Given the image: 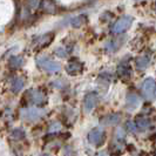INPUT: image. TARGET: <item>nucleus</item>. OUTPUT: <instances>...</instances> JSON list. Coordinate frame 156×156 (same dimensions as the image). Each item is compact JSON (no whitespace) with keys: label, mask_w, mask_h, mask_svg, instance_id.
<instances>
[{"label":"nucleus","mask_w":156,"mask_h":156,"mask_svg":"<svg viewBox=\"0 0 156 156\" xmlns=\"http://www.w3.org/2000/svg\"><path fill=\"white\" fill-rule=\"evenodd\" d=\"M87 20L88 19H87L86 14H80V16H76L70 20V26L74 28H80L81 26H83L87 23Z\"/></svg>","instance_id":"17"},{"label":"nucleus","mask_w":156,"mask_h":156,"mask_svg":"<svg viewBox=\"0 0 156 156\" xmlns=\"http://www.w3.org/2000/svg\"><path fill=\"white\" fill-rule=\"evenodd\" d=\"M154 8H155V11H156V1H155V4H154Z\"/></svg>","instance_id":"26"},{"label":"nucleus","mask_w":156,"mask_h":156,"mask_svg":"<svg viewBox=\"0 0 156 156\" xmlns=\"http://www.w3.org/2000/svg\"><path fill=\"white\" fill-rule=\"evenodd\" d=\"M121 44H122V42H119L117 40H110V41H108V42L106 44V49H107L108 52H115L117 48L121 46Z\"/></svg>","instance_id":"19"},{"label":"nucleus","mask_w":156,"mask_h":156,"mask_svg":"<svg viewBox=\"0 0 156 156\" xmlns=\"http://www.w3.org/2000/svg\"><path fill=\"white\" fill-rule=\"evenodd\" d=\"M120 121H121L120 114H108V115L103 116V119H101L100 123L102 126H115Z\"/></svg>","instance_id":"13"},{"label":"nucleus","mask_w":156,"mask_h":156,"mask_svg":"<svg viewBox=\"0 0 156 156\" xmlns=\"http://www.w3.org/2000/svg\"><path fill=\"white\" fill-rule=\"evenodd\" d=\"M132 74H133V70H132V67L129 65V61L127 60H123L119 63L117 66V75L122 80H129L132 78Z\"/></svg>","instance_id":"9"},{"label":"nucleus","mask_w":156,"mask_h":156,"mask_svg":"<svg viewBox=\"0 0 156 156\" xmlns=\"http://www.w3.org/2000/svg\"><path fill=\"white\" fill-rule=\"evenodd\" d=\"M54 33L53 32H48V33H45V34H41V35H38L33 39V42H32V46L34 49H42V48H46L48 47L54 40Z\"/></svg>","instance_id":"2"},{"label":"nucleus","mask_w":156,"mask_h":156,"mask_svg":"<svg viewBox=\"0 0 156 156\" xmlns=\"http://www.w3.org/2000/svg\"><path fill=\"white\" fill-rule=\"evenodd\" d=\"M141 92L147 100H153L156 95V81L154 79H146L141 85Z\"/></svg>","instance_id":"4"},{"label":"nucleus","mask_w":156,"mask_h":156,"mask_svg":"<svg viewBox=\"0 0 156 156\" xmlns=\"http://www.w3.org/2000/svg\"><path fill=\"white\" fill-rule=\"evenodd\" d=\"M140 103V98L134 93L127 94V99H126V106L127 108H129L130 110L135 109Z\"/></svg>","instance_id":"15"},{"label":"nucleus","mask_w":156,"mask_h":156,"mask_svg":"<svg viewBox=\"0 0 156 156\" xmlns=\"http://www.w3.org/2000/svg\"><path fill=\"white\" fill-rule=\"evenodd\" d=\"M135 125L141 130H147L153 127V120L150 119L148 114H143L141 113L140 115H137L135 119Z\"/></svg>","instance_id":"8"},{"label":"nucleus","mask_w":156,"mask_h":156,"mask_svg":"<svg viewBox=\"0 0 156 156\" xmlns=\"http://www.w3.org/2000/svg\"><path fill=\"white\" fill-rule=\"evenodd\" d=\"M125 139L126 133L122 128H119L115 133V137H114V142H113V147L112 149L116 150V151H121V149L125 146Z\"/></svg>","instance_id":"11"},{"label":"nucleus","mask_w":156,"mask_h":156,"mask_svg":"<svg viewBox=\"0 0 156 156\" xmlns=\"http://www.w3.org/2000/svg\"><path fill=\"white\" fill-rule=\"evenodd\" d=\"M150 63H151V58L147 54L139 56L136 59V67H137V69H141V70L146 69L147 67L150 66Z\"/></svg>","instance_id":"16"},{"label":"nucleus","mask_w":156,"mask_h":156,"mask_svg":"<svg viewBox=\"0 0 156 156\" xmlns=\"http://www.w3.org/2000/svg\"><path fill=\"white\" fill-rule=\"evenodd\" d=\"M25 96L28 100V102L34 106H44L47 101L46 95L39 89H28L25 93Z\"/></svg>","instance_id":"3"},{"label":"nucleus","mask_w":156,"mask_h":156,"mask_svg":"<svg viewBox=\"0 0 156 156\" xmlns=\"http://www.w3.org/2000/svg\"><path fill=\"white\" fill-rule=\"evenodd\" d=\"M23 62V56H20V55H13V56L9 59L8 65H9V67H11L12 69H16V68L21 67Z\"/></svg>","instance_id":"18"},{"label":"nucleus","mask_w":156,"mask_h":156,"mask_svg":"<svg viewBox=\"0 0 156 156\" xmlns=\"http://www.w3.org/2000/svg\"><path fill=\"white\" fill-rule=\"evenodd\" d=\"M26 6L30 11H35L40 6V0H27L26 1Z\"/></svg>","instance_id":"22"},{"label":"nucleus","mask_w":156,"mask_h":156,"mask_svg":"<svg viewBox=\"0 0 156 156\" xmlns=\"http://www.w3.org/2000/svg\"><path fill=\"white\" fill-rule=\"evenodd\" d=\"M39 7L45 13H49V14L56 13V5H55V2L53 0H41Z\"/></svg>","instance_id":"14"},{"label":"nucleus","mask_w":156,"mask_h":156,"mask_svg":"<svg viewBox=\"0 0 156 156\" xmlns=\"http://www.w3.org/2000/svg\"><path fill=\"white\" fill-rule=\"evenodd\" d=\"M52 86L54 87V88H58V89H62V88L67 86V82L65 80H62V79H58V80H54L52 82Z\"/></svg>","instance_id":"23"},{"label":"nucleus","mask_w":156,"mask_h":156,"mask_svg":"<svg viewBox=\"0 0 156 156\" xmlns=\"http://www.w3.org/2000/svg\"><path fill=\"white\" fill-rule=\"evenodd\" d=\"M88 141H89V143H92L94 146L100 147L106 141V133L101 128H94L88 134Z\"/></svg>","instance_id":"6"},{"label":"nucleus","mask_w":156,"mask_h":156,"mask_svg":"<svg viewBox=\"0 0 156 156\" xmlns=\"http://www.w3.org/2000/svg\"><path fill=\"white\" fill-rule=\"evenodd\" d=\"M133 21H134L133 16H122V18H120L116 23L113 25L112 32H113V33H115V34L125 33L128 28H130V26H132Z\"/></svg>","instance_id":"5"},{"label":"nucleus","mask_w":156,"mask_h":156,"mask_svg":"<svg viewBox=\"0 0 156 156\" xmlns=\"http://www.w3.org/2000/svg\"><path fill=\"white\" fill-rule=\"evenodd\" d=\"M44 114H45L44 110L39 109V108H35V107L27 108V109L23 110V115H25V117L27 120H30V121H37V120H39V119H41V117L44 116Z\"/></svg>","instance_id":"12"},{"label":"nucleus","mask_w":156,"mask_h":156,"mask_svg":"<svg viewBox=\"0 0 156 156\" xmlns=\"http://www.w3.org/2000/svg\"><path fill=\"white\" fill-rule=\"evenodd\" d=\"M127 130L128 132H130V133H135L136 130H137V127H136V125L135 123H133V122H127Z\"/></svg>","instance_id":"24"},{"label":"nucleus","mask_w":156,"mask_h":156,"mask_svg":"<svg viewBox=\"0 0 156 156\" xmlns=\"http://www.w3.org/2000/svg\"><path fill=\"white\" fill-rule=\"evenodd\" d=\"M98 156H109V155H107V154H105V153H100Z\"/></svg>","instance_id":"25"},{"label":"nucleus","mask_w":156,"mask_h":156,"mask_svg":"<svg viewBox=\"0 0 156 156\" xmlns=\"http://www.w3.org/2000/svg\"><path fill=\"white\" fill-rule=\"evenodd\" d=\"M98 101H99V96L95 92H90L88 93L85 96L83 99V107H85V110L86 112H92V110L95 108V106L98 105Z\"/></svg>","instance_id":"10"},{"label":"nucleus","mask_w":156,"mask_h":156,"mask_svg":"<svg viewBox=\"0 0 156 156\" xmlns=\"http://www.w3.org/2000/svg\"><path fill=\"white\" fill-rule=\"evenodd\" d=\"M54 53H55V55H56V56H59V58H67L68 54H69V51H68L66 47L60 46L55 49Z\"/></svg>","instance_id":"21"},{"label":"nucleus","mask_w":156,"mask_h":156,"mask_svg":"<svg viewBox=\"0 0 156 156\" xmlns=\"http://www.w3.org/2000/svg\"><path fill=\"white\" fill-rule=\"evenodd\" d=\"M82 70H83V63L81 62L79 59H70L66 65V72L72 76L81 74Z\"/></svg>","instance_id":"7"},{"label":"nucleus","mask_w":156,"mask_h":156,"mask_svg":"<svg viewBox=\"0 0 156 156\" xmlns=\"http://www.w3.org/2000/svg\"><path fill=\"white\" fill-rule=\"evenodd\" d=\"M37 65L41 70H45L47 73H58L61 69V65L49 59L48 56H39L37 59Z\"/></svg>","instance_id":"1"},{"label":"nucleus","mask_w":156,"mask_h":156,"mask_svg":"<svg viewBox=\"0 0 156 156\" xmlns=\"http://www.w3.org/2000/svg\"><path fill=\"white\" fill-rule=\"evenodd\" d=\"M23 87V80L20 78H16L12 81V90L13 92H19L21 88Z\"/></svg>","instance_id":"20"}]
</instances>
